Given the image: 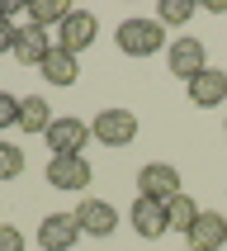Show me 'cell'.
Instances as JSON below:
<instances>
[{
  "label": "cell",
  "mask_w": 227,
  "mask_h": 251,
  "mask_svg": "<svg viewBox=\"0 0 227 251\" xmlns=\"http://www.w3.org/2000/svg\"><path fill=\"white\" fill-rule=\"evenodd\" d=\"M38 76H43V81H52V85H76V81H81V57H71V52H62V48H52V52L43 57Z\"/></svg>",
  "instance_id": "14"
},
{
  "label": "cell",
  "mask_w": 227,
  "mask_h": 251,
  "mask_svg": "<svg viewBox=\"0 0 227 251\" xmlns=\"http://www.w3.org/2000/svg\"><path fill=\"white\" fill-rule=\"evenodd\" d=\"M43 138H47L52 156H81L85 142H90V124L76 119V114H62V119H52V128H47Z\"/></svg>",
  "instance_id": "5"
},
{
  "label": "cell",
  "mask_w": 227,
  "mask_h": 251,
  "mask_svg": "<svg viewBox=\"0 0 227 251\" xmlns=\"http://www.w3.org/2000/svg\"><path fill=\"white\" fill-rule=\"evenodd\" d=\"M128 223H133V232L137 237H147V242H156L161 232H170V213H166V204H156V199H133V209H128Z\"/></svg>",
  "instance_id": "11"
},
{
  "label": "cell",
  "mask_w": 227,
  "mask_h": 251,
  "mask_svg": "<svg viewBox=\"0 0 227 251\" xmlns=\"http://www.w3.org/2000/svg\"><path fill=\"white\" fill-rule=\"evenodd\" d=\"M223 133H227V119H223Z\"/></svg>",
  "instance_id": "24"
},
{
  "label": "cell",
  "mask_w": 227,
  "mask_h": 251,
  "mask_svg": "<svg viewBox=\"0 0 227 251\" xmlns=\"http://www.w3.org/2000/svg\"><path fill=\"white\" fill-rule=\"evenodd\" d=\"M0 251H28L24 232H19L14 223H0Z\"/></svg>",
  "instance_id": "21"
},
{
  "label": "cell",
  "mask_w": 227,
  "mask_h": 251,
  "mask_svg": "<svg viewBox=\"0 0 227 251\" xmlns=\"http://www.w3.org/2000/svg\"><path fill=\"white\" fill-rule=\"evenodd\" d=\"M180 171L170 166V161H147L137 171V195L142 199H156V204H170V199L180 195Z\"/></svg>",
  "instance_id": "4"
},
{
  "label": "cell",
  "mask_w": 227,
  "mask_h": 251,
  "mask_svg": "<svg viewBox=\"0 0 227 251\" xmlns=\"http://www.w3.org/2000/svg\"><path fill=\"white\" fill-rule=\"evenodd\" d=\"M184 251H189V247H184Z\"/></svg>",
  "instance_id": "25"
},
{
  "label": "cell",
  "mask_w": 227,
  "mask_h": 251,
  "mask_svg": "<svg viewBox=\"0 0 227 251\" xmlns=\"http://www.w3.org/2000/svg\"><path fill=\"white\" fill-rule=\"evenodd\" d=\"M5 128H19V100L10 90H0V133Z\"/></svg>",
  "instance_id": "20"
},
{
  "label": "cell",
  "mask_w": 227,
  "mask_h": 251,
  "mask_svg": "<svg viewBox=\"0 0 227 251\" xmlns=\"http://www.w3.org/2000/svg\"><path fill=\"white\" fill-rule=\"evenodd\" d=\"M184 247H189V251H223L227 247V218L204 209L194 218V227L184 232Z\"/></svg>",
  "instance_id": "12"
},
{
  "label": "cell",
  "mask_w": 227,
  "mask_h": 251,
  "mask_svg": "<svg viewBox=\"0 0 227 251\" xmlns=\"http://www.w3.org/2000/svg\"><path fill=\"white\" fill-rule=\"evenodd\" d=\"M76 223H81V232L85 237H114L118 232V209L114 204H104V199H81L76 204Z\"/></svg>",
  "instance_id": "9"
},
{
  "label": "cell",
  "mask_w": 227,
  "mask_h": 251,
  "mask_svg": "<svg viewBox=\"0 0 227 251\" xmlns=\"http://www.w3.org/2000/svg\"><path fill=\"white\" fill-rule=\"evenodd\" d=\"M90 138L104 142V147H128L137 138V114L133 109H99L90 119Z\"/></svg>",
  "instance_id": "2"
},
{
  "label": "cell",
  "mask_w": 227,
  "mask_h": 251,
  "mask_svg": "<svg viewBox=\"0 0 227 251\" xmlns=\"http://www.w3.org/2000/svg\"><path fill=\"white\" fill-rule=\"evenodd\" d=\"M90 161L85 156H52L47 161V185L52 190H67V195H76V190H90Z\"/></svg>",
  "instance_id": "8"
},
{
  "label": "cell",
  "mask_w": 227,
  "mask_h": 251,
  "mask_svg": "<svg viewBox=\"0 0 227 251\" xmlns=\"http://www.w3.org/2000/svg\"><path fill=\"white\" fill-rule=\"evenodd\" d=\"M19 176H24V152L0 138V180H19Z\"/></svg>",
  "instance_id": "19"
},
{
  "label": "cell",
  "mask_w": 227,
  "mask_h": 251,
  "mask_svg": "<svg viewBox=\"0 0 227 251\" xmlns=\"http://www.w3.org/2000/svg\"><path fill=\"white\" fill-rule=\"evenodd\" d=\"M14 38H19V28H14V24H0V52L14 57Z\"/></svg>",
  "instance_id": "22"
},
{
  "label": "cell",
  "mask_w": 227,
  "mask_h": 251,
  "mask_svg": "<svg viewBox=\"0 0 227 251\" xmlns=\"http://www.w3.org/2000/svg\"><path fill=\"white\" fill-rule=\"evenodd\" d=\"M114 43H118L123 57H156L161 48H170L166 28L156 24L152 14H133V19H123V24L114 28Z\"/></svg>",
  "instance_id": "1"
},
{
  "label": "cell",
  "mask_w": 227,
  "mask_h": 251,
  "mask_svg": "<svg viewBox=\"0 0 227 251\" xmlns=\"http://www.w3.org/2000/svg\"><path fill=\"white\" fill-rule=\"evenodd\" d=\"M19 128H24V133H47V128H52V109H47L43 95H24L19 100Z\"/></svg>",
  "instance_id": "15"
},
{
  "label": "cell",
  "mask_w": 227,
  "mask_h": 251,
  "mask_svg": "<svg viewBox=\"0 0 227 251\" xmlns=\"http://www.w3.org/2000/svg\"><path fill=\"white\" fill-rule=\"evenodd\" d=\"M184 90H189V104H199V109L227 104V67H204Z\"/></svg>",
  "instance_id": "10"
},
{
  "label": "cell",
  "mask_w": 227,
  "mask_h": 251,
  "mask_svg": "<svg viewBox=\"0 0 227 251\" xmlns=\"http://www.w3.org/2000/svg\"><path fill=\"white\" fill-rule=\"evenodd\" d=\"M166 213H170V232H189V227H194V218H199L204 209H199L194 199H189V195L180 190V195H175V199L166 204Z\"/></svg>",
  "instance_id": "17"
},
{
  "label": "cell",
  "mask_w": 227,
  "mask_h": 251,
  "mask_svg": "<svg viewBox=\"0 0 227 251\" xmlns=\"http://www.w3.org/2000/svg\"><path fill=\"white\" fill-rule=\"evenodd\" d=\"M194 14H199L194 0H161V5H156V24L161 28H180V24H189Z\"/></svg>",
  "instance_id": "16"
},
{
  "label": "cell",
  "mask_w": 227,
  "mask_h": 251,
  "mask_svg": "<svg viewBox=\"0 0 227 251\" xmlns=\"http://www.w3.org/2000/svg\"><path fill=\"white\" fill-rule=\"evenodd\" d=\"M204 10H208V14H227V0H208Z\"/></svg>",
  "instance_id": "23"
},
{
  "label": "cell",
  "mask_w": 227,
  "mask_h": 251,
  "mask_svg": "<svg viewBox=\"0 0 227 251\" xmlns=\"http://www.w3.org/2000/svg\"><path fill=\"white\" fill-rule=\"evenodd\" d=\"M95 38H99V19L90 10H71L67 19H62V28H57V48L71 52V57H81Z\"/></svg>",
  "instance_id": "6"
},
{
  "label": "cell",
  "mask_w": 227,
  "mask_h": 251,
  "mask_svg": "<svg viewBox=\"0 0 227 251\" xmlns=\"http://www.w3.org/2000/svg\"><path fill=\"white\" fill-rule=\"evenodd\" d=\"M81 223H76V213H47L38 223V251H71L81 242Z\"/></svg>",
  "instance_id": "7"
},
{
  "label": "cell",
  "mask_w": 227,
  "mask_h": 251,
  "mask_svg": "<svg viewBox=\"0 0 227 251\" xmlns=\"http://www.w3.org/2000/svg\"><path fill=\"white\" fill-rule=\"evenodd\" d=\"M57 48V38L47 33V28H38V24H24L19 28V38H14V62L19 67H43V57Z\"/></svg>",
  "instance_id": "13"
},
{
  "label": "cell",
  "mask_w": 227,
  "mask_h": 251,
  "mask_svg": "<svg viewBox=\"0 0 227 251\" xmlns=\"http://www.w3.org/2000/svg\"><path fill=\"white\" fill-rule=\"evenodd\" d=\"M67 14H71L67 0H33V5H28V24H38V28L57 24V28H62V19H67Z\"/></svg>",
  "instance_id": "18"
},
{
  "label": "cell",
  "mask_w": 227,
  "mask_h": 251,
  "mask_svg": "<svg viewBox=\"0 0 227 251\" xmlns=\"http://www.w3.org/2000/svg\"><path fill=\"white\" fill-rule=\"evenodd\" d=\"M166 67H170V76H180L184 85L194 81L199 71L208 67V48H204V38H170V48H166Z\"/></svg>",
  "instance_id": "3"
}]
</instances>
